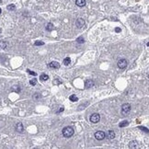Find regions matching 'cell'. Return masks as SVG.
<instances>
[{"instance_id":"cell-1","label":"cell","mask_w":149,"mask_h":149,"mask_svg":"<svg viewBox=\"0 0 149 149\" xmlns=\"http://www.w3.org/2000/svg\"><path fill=\"white\" fill-rule=\"evenodd\" d=\"M74 133H75V131H74V129L71 126H66L62 131V134H63L64 137H65V138H70L71 136L74 135Z\"/></svg>"},{"instance_id":"cell-2","label":"cell","mask_w":149,"mask_h":149,"mask_svg":"<svg viewBox=\"0 0 149 149\" xmlns=\"http://www.w3.org/2000/svg\"><path fill=\"white\" fill-rule=\"evenodd\" d=\"M100 120V115L99 113H92L89 117V121L92 123H98Z\"/></svg>"},{"instance_id":"cell-3","label":"cell","mask_w":149,"mask_h":149,"mask_svg":"<svg viewBox=\"0 0 149 149\" xmlns=\"http://www.w3.org/2000/svg\"><path fill=\"white\" fill-rule=\"evenodd\" d=\"M131 111V105L129 103H124L121 106V113L127 114Z\"/></svg>"},{"instance_id":"cell-4","label":"cell","mask_w":149,"mask_h":149,"mask_svg":"<svg viewBox=\"0 0 149 149\" xmlns=\"http://www.w3.org/2000/svg\"><path fill=\"white\" fill-rule=\"evenodd\" d=\"M105 137H106V135H105V133L102 132V131H98V132H96V134H95V138H96L97 140H99V141L103 140Z\"/></svg>"},{"instance_id":"cell-5","label":"cell","mask_w":149,"mask_h":149,"mask_svg":"<svg viewBox=\"0 0 149 149\" xmlns=\"http://www.w3.org/2000/svg\"><path fill=\"white\" fill-rule=\"evenodd\" d=\"M117 64H118V67H119V68H121V69H124V68H126V67H127L128 63H127V61H126L125 59H120V60L118 61Z\"/></svg>"},{"instance_id":"cell-6","label":"cell","mask_w":149,"mask_h":149,"mask_svg":"<svg viewBox=\"0 0 149 149\" xmlns=\"http://www.w3.org/2000/svg\"><path fill=\"white\" fill-rule=\"evenodd\" d=\"M85 24H86L85 20H84L83 19H81V18L77 19V21H76V25H77V27L78 29L83 28V27L85 26Z\"/></svg>"},{"instance_id":"cell-7","label":"cell","mask_w":149,"mask_h":149,"mask_svg":"<svg viewBox=\"0 0 149 149\" xmlns=\"http://www.w3.org/2000/svg\"><path fill=\"white\" fill-rule=\"evenodd\" d=\"M95 86V83L92 79H87L85 81V87L86 88H90Z\"/></svg>"},{"instance_id":"cell-8","label":"cell","mask_w":149,"mask_h":149,"mask_svg":"<svg viewBox=\"0 0 149 149\" xmlns=\"http://www.w3.org/2000/svg\"><path fill=\"white\" fill-rule=\"evenodd\" d=\"M48 66H49L50 68H53V69H58V68H60V64L56 62V61H53V62H51L49 64H48Z\"/></svg>"},{"instance_id":"cell-9","label":"cell","mask_w":149,"mask_h":149,"mask_svg":"<svg viewBox=\"0 0 149 149\" xmlns=\"http://www.w3.org/2000/svg\"><path fill=\"white\" fill-rule=\"evenodd\" d=\"M16 131L17 132H19V133H22L23 132V130H24V127H23V124H22V122H18L17 124H16Z\"/></svg>"},{"instance_id":"cell-10","label":"cell","mask_w":149,"mask_h":149,"mask_svg":"<svg viewBox=\"0 0 149 149\" xmlns=\"http://www.w3.org/2000/svg\"><path fill=\"white\" fill-rule=\"evenodd\" d=\"M76 5L80 7H83L86 6V0H76Z\"/></svg>"},{"instance_id":"cell-11","label":"cell","mask_w":149,"mask_h":149,"mask_svg":"<svg viewBox=\"0 0 149 149\" xmlns=\"http://www.w3.org/2000/svg\"><path fill=\"white\" fill-rule=\"evenodd\" d=\"M108 138L111 139V140L114 139V138H115V132L112 131V130H110V131L108 132Z\"/></svg>"},{"instance_id":"cell-12","label":"cell","mask_w":149,"mask_h":149,"mask_svg":"<svg viewBox=\"0 0 149 149\" xmlns=\"http://www.w3.org/2000/svg\"><path fill=\"white\" fill-rule=\"evenodd\" d=\"M137 146H138L137 141H131L129 143V147L130 148H137Z\"/></svg>"},{"instance_id":"cell-13","label":"cell","mask_w":149,"mask_h":149,"mask_svg":"<svg viewBox=\"0 0 149 149\" xmlns=\"http://www.w3.org/2000/svg\"><path fill=\"white\" fill-rule=\"evenodd\" d=\"M63 63H64V65H69V64H71V58L70 57H65L64 59V61H63Z\"/></svg>"},{"instance_id":"cell-14","label":"cell","mask_w":149,"mask_h":149,"mask_svg":"<svg viewBox=\"0 0 149 149\" xmlns=\"http://www.w3.org/2000/svg\"><path fill=\"white\" fill-rule=\"evenodd\" d=\"M53 28H54V27H53V24L51 23V22L46 25V30H48V31H52V30L53 29Z\"/></svg>"},{"instance_id":"cell-15","label":"cell","mask_w":149,"mask_h":149,"mask_svg":"<svg viewBox=\"0 0 149 149\" xmlns=\"http://www.w3.org/2000/svg\"><path fill=\"white\" fill-rule=\"evenodd\" d=\"M40 78H41V80H43V81H47V80L49 79V76L46 75V74H42Z\"/></svg>"},{"instance_id":"cell-16","label":"cell","mask_w":149,"mask_h":149,"mask_svg":"<svg viewBox=\"0 0 149 149\" xmlns=\"http://www.w3.org/2000/svg\"><path fill=\"white\" fill-rule=\"evenodd\" d=\"M129 125V121H121V123L119 124V127H126V126H128Z\"/></svg>"},{"instance_id":"cell-17","label":"cell","mask_w":149,"mask_h":149,"mask_svg":"<svg viewBox=\"0 0 149 149\" xmlns=\"http://www.w3.org/2000/svg\"><path fill=\"white\" fill-rule=\"evenodd\" d=\"M7 48V43L4 41H0V49H6Z\"/></svg>"},{"instance_id":"cell-18","label":"cell","mask_w":149,"mask_h":149,"mask_svg":"<svg viewBox=\"0 0 149 149\" xmlns=\"http://www.w3.org/2000/svg\"><path fill=\"white\" fill-rule=\"evenodd\" d=\"M69 99H70L71 101H73V102H76V101H77L78 100V98L76 96V95H71V96L69 97Z\"/></svg>"},{"instance_id":"cell-19","label":"cell","mask_w":149,"mask_h":149,"mask_svg":"<svg viewBox=\"0 0 149 149\" xmlns=\"http://www.w3.org/2000/svg\"><path fill=\"white\" fill-rule=\"evenodd\" d=\"M12 90L13 91H15V92H17V93H19L20 92V87H19V86H14L13 87H12Z\"/></svg>"},{"instance_id":"cell-20","label":"cell","mask_w":149,"mask_h":149,"mask_svg":"<svg viewBox=\"0 0 149 149\" xmlns=\"http://www.w3.org/2000/svg\"><path fill=\"white\" fill-rule=\"evenodd\" d=\"M7 8L8 10H11V11H12V10H15V9H16V6H15L14 4H10V5L7 6Z\"/></svg>"},{"instance_id":"cell-21","label":"cell","mask_w":149,"mask_h":149,"mask_svg":"<svg viewBox=\"0 0 149 149\" xmlns=\"http://www.w3.org/2000/svg\"><path fill=\"white\" fill-rule=\"evenodd\" d=\"M29 84L31 86H36L37 85V79H36V78H33V79L29 80Z\"/></svg>"},{"instance_id":"cell-22","label":"cell","mask_w":149,"mask_h":149,"mask_svg":"<svg viewBox=\"0 0 149 149\" xmlns=\"http://www.w3.org/2000/svg\"><path fill=\"white\" fill-rule=\"evenodd\" d=\"M77 42L78 43H85V40H84L83 37H78L77 39Z\"/></svg>"},{"instance_id":"cell-23","label":"cell","mask_w":149,"mask_h":149,"mask_svg":"<svg viewBox=\"0 0 149 149\" xmlns=\"http://www.w3.org/2000/svg\"><path fill=\"white\" fill-rule=\"evenodd\" d=\"M32 98L34 99H39L41 98V94H40V93H35V94L32 96Z\"/></svg>"},{"instance_id":"cell-24","label":"cell","mask_w":149,"mask_h":149,"mask_svg":"<svg viewBox=\"0 0 149 149\" xmlns=\"http://www.w3.org/2000/svg\"><path fill=\"white\" fill-rule=\"evenodd\" d=\"M43 44H44V43H43V42H41V41H37V42L34 43V45H35V46H41V45H43Z\"/></svg>"},{"instance_id":"cell-25","label":"cell","mask_w":149,"mask_h":149,"mask_svg":"<svg viewBox=\"0 0 149 149\" xmlns=\"http://www.w3.org/2000/svg\"><path fill=\"white\" fill-rule=\"evenodd\" d=\"M27 72H28L29 75H31V76H34V77H36V76H37V74H36L35 72L31 71V70H29V69H27Z\"/></svg>"},{"instance_id":"cell-26","label":"cell","mask_w":149,"mask_h":149,"mask_svg":"<svg viewBox=\"0 0 149 149\" xmlns=\"http://www.w3.org/2000/svg\"><path fill=\"white\" fill-rule=\"evenodd\" d=\"M139 129H141L142 131L144 132H145V133H148V129L146 127H143V126H139Z\"/></svg>"},{"instance_id":"cell-27","label":"cell","mask_w":149,"mask_h":149,"mask_svg":"<svg viewBox=\"0 0 149 149\" xmlns=\"http://www.w3.org/2000/svg\"><path fill=\"white\" fill-rule=\"evenodd\" d=\"M64 110V107H61V108H60V110H59V111H57V113H60V112H62Z\"/></svg>"},{"instance_id":"cell-28","label":"cell","mask_w":149,"mask_h":149,"mask_svg":"<svg viewBox=\"0 0 149 149\" xmlns=\"http://www.w3.org/2000/svg\"><path fill=\"white\" fill-rule=\"evenodd\" d=\"M53 84H61V81H57L56 79H55V80H53Z\"/></svg>"},{"instance_id":"cell-29","label":"cell","mask_w":149,"mask_h":149,"mask_svg":"<svg viewBox=\"0 0 149 149\" xmlns=\"http://www.w3.org/2000/svg\"><path fill=\"white\" fill-rule=\"evenodd\" d=\"M115 31H116V32H121V29H120V28H116V29H115Z\"/></svg>"},{"instance_id":"cell-30","label":"cell","mask_w":149,"mask_h":149,"mask_svg":"<svg viewBox=\"0 0 149 149\" xmlns=\"http://www.w3.org/2000/svg\"><path fill=\"white\" fill-rule=\"evenodd\" d=\"M1 3H2V0H0V4H1Z\"/></svg>"},{"instance_id":"cell-31","label":"cell","mask_w":149,"mask_h":149,"mask_svg":"<svg viewBox=\"0 0 149 149\" xmlns=\"http://www.w3.org/2000/svg\"><path fill=\"white\" fill-rule=\"evenodd\" d=\"M1 11H2V10H1V8H0V14H1Z\"/></svg>"},{"instance_id":"cell-32","label":"cell","mask_w":149,"mask_h":149,"mask_svg":"<svg viewBox=\"0 0 149 149\" xmlns=\"http://www.w3.org/2000/svg\"><path fill=\"white\" fill-rule=\"evenodd\" d=\"M1 31H2V29H0V33H1Z\"/></svg>"}]
</instances>
